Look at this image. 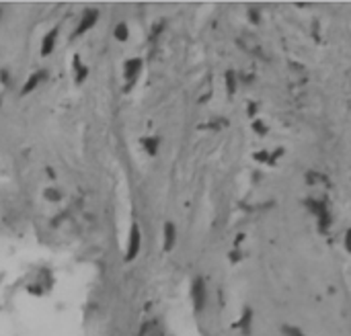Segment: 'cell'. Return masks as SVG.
I'll return each instance as SVG.
<instances>
[{
	"instance_id": "6da1fadb",
	"label": "cell",
	"mask_w": 351,
	"mask_h": 336,
	"mask_svg": "<svg viewBox=\"0 0 351 336\" xmlns=\"http://www.w3.org/2000/svg\"><path fill=\"white\" fill-rule=\"evenodd\" d=\"M191 295H193L195 312H202V310L206 308V283H204V279H195L193 289H191Z\"/></svg>"
},
{
	"instance_id": "7a4b0ae2",
	"label": "cell",
	"mask_w": 351,
	"mask_h": 336,
	"mask_svg": "<svg viewBox=\"0 0 351 336\" xmlns=\"http://www.w3.org/2000/svg\"><path fill=\"white\" fill-rule=\"evenodd\" d=\"M140 250V228L133 226L129 234V244H127V260H131Z\"/></svg>"
},
{
	"instance_id": "3957f363",
	"label": "cell",
	"mask_w": 351,
	"mask_h": 336,
	"mask_svg": "<svg viewBox=\"0 0 351 336\" xmlns=\"http://www.w3.org/2000/svg\"><path fill=\"white\" fill-rule=\"evenodd\" d=\"M310 209L314 211V215L321 220V228L325 230L327 226H329V211H327V207H325V203H319V201H310Z\"/></svg>"
},
{
	"instance_id": "277c9868",
	"label": "cell",
	"mask_w": 351,
	"mask_h": 336,
	"mask_svg": "<svg viewBox=\"0 0 351 336\" xmlns=\"http://www.w3.org/2000/svg\"><path fill=\"white\" fill-rule=\"evenodd\" d=\"M138 72H140V60H129L127 62V68H125V78L129 82H133V80H136V76H138Z\"/></svg>"
},
{
	"instance_id": "5b68a950",
	"label": "cell",
	"mask_w": 351,
	"mask_h": 336,
	"mask_svg": "<svg viewBox=\"0 0 351 336\" xmlns=\"http://www.w3.org/2000/svg\"><path fill=\"white\" fill-rule=\"evenodd\" d=\"M95 21H97V12H87V14H85V19H82V23L78 25L76 33H78V35H80V33H85L87 29H91V27L95 25Z\"/></svg>"
},
{
	"instance_id": "8992f818",
	"label": "cell",
	"mask_w": 351,
	"mask_h": 336,
	"mask_svg": "<svg viewBox=\"0 0 351 336\" xmlns=\"http://www.w3.org/2000/svg\"><path fill=\"white\" fill-rule=\"evenodd\" d=\"M54 43H56V31H49L47 35H45V39H43V45H41V54L43 56H47L49 52L54 49Z\"/></svg>"
},
{
	"instance_id": "52a82bcc",
	"label": "cell",
	"mask_w": 351,
	"mask_h": 336,
	"mask_svg": "<svg viewBox=\"0 0 351 336\" xmlns=\"http://www.w3.org/2000/svg\"><path fill=\"white\" fill-rule=\"evenodd\" d=\"M173 244H175V226L173 224H166V228H164V248L171 250Z\"/></svg>"
},
{
	"instance_id": "ba28073f",
	"label": "cell",
	"mask_w": 351,
	"mask_h": 336,
	"mask_svg": "<svg viewBox=\"0 0 351 336\" xmlns=\"http://www.w3.org/2000/svg\"><path fill=\"white\" fill-rule=\"evenodd\" d=\"M43 78H45V72H37V74H33V76L29 78V82L25 84L23 94H25V92H31V90H33V88H35L37 84H39V80H43Z\"/></svg>"
},
{
	"instance_id": "9c48e42d",
	"label": "cell",
	"mask_w": 351,
	"mask_h": 336,
	"mask_svg": "<svg viewBox=\"0 0 351 336\" xmlns=\"http://www.w3.org/2000/svg\"><path fill=\"white\" fill-rule=\"evenodd\" d=\"M281 332L286 334V336H304L302 332H300V328H294V326H283Z\"/></svg>"
},
{
	"instance_id": "30bf717a",
	"label": "cell",
	"mask_w": 351,
	"mask_h": 336,
	"mask_svg": "<svg viewBox=\"0 0 351 336\" xmlns=\"http://www.w3.org/2000/svg\"><path fill=\"white\" fill-rule=\"evenodd\" d=\"M240 326H242V330L248 334V328H250V310H246V312H244L242 320H240Z\"/></svg>"
},
{
	"instance_id": "8fae6325",
	"label": "cell",
	"mask_w": 351,
	"mask_h": 336,
	"mask_svg": "<svg viewBox=\"0 0 351 336\" xmlns=\"http://www.w3.org/2000/svg\"><path fill=\"white\" fill-rule=\"evenodd\" d=\"M115 37H117V39H125V37H127V31H125V25H119V27H117V29H115Z\"/></svg>"
},
{
	"instance_id": "7c38bea8",
	"label": "cell",
	"mask_w": 351,
	"mask_h": 336,
	"mask_svg": "<svg viewBox=\"0 0 351 336\" xmlns=\"http://www.w3.org/2000/svg\"><path fill=\"white\" fill-rule=\"evenodd\" d=\"M156 140H144V146H146V150L148 152H156Z\"/></svg>"
},
{
	"instance_id": "4fadbf2b",
	"label": "cell",
	"mask_w": 351,
	"mask_h": 336,
	"mask_svg": "<svg viewBox=\"0 0 351 336\" xmlns=\"http://www.w3.org/2000/svg\"><path fill=\"white\" fill-rule=\"evenodd\" d=\"M234 86H236V84H234V78H232V74H228V90L232 92V90H234Z\"/></svg>"
},
{
	"instance_id": "5bb4252c",
	"label": "cell",
	"mask_w": 351,
	"mask_h": 336,
	"mask_svg": "<svg viewBox=\"0 0 351 336\" xmlns=\"http://www.w3.org/2000/svg\"><path fill=\"white\" fill-rule=\"evenodd\" d=\"M345 244H347V248L351 250V230L347 232V236H345Z\"/></svg>"
},
{
	"instance_id": "9a60e30c",
	"label": "cell",
	"mask_w": 351,
	"mask_h": 336,
	"mask_svg": "<svg viewBox=\"0 0 351 336\" xmlns=\"http://www.w3.org/2000/svg\"><path fill=\"white\" fill-rule=\"evenodd\" d=\"M47 195H49V199H58V193H56V191H47Z\"/></svg>"
}]
</instances>
